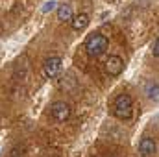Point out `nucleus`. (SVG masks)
<instances>
[{
    "label": "nucleus",
    "mask_w": 159,
    "mask_h": 157,
    "mask_svg": "<svg viewBox=\"0 0 159 157\" xmlns=\"http://www.w3.org/2000/svg\"><path fill=\"white\" fill-rule=\"evenodd\" d=\"M50 113H52V117L54 120H57V122H65V120H69L70 117V113H72V109H70V105L67 104V102H54L52 105H50Z\"/></svg>",
    "instance_id": "7ed1b4c3"
},
{
    "label": "nucleus",
    "mask_w": 159,
    "mask_h": 157,
    "mask_svg": "<svg viewBox=\"0 0 159 157\" xmlns=\"http://www.w3.org/2000/svg\"><path fill=\"white\" fill-rule=\"evenodd\" d=\"M70 24H72V30H74V32H83V30L87 28V24H89V17H87L85 13H80V15H76V17L70 20Z\"/></svg>",
    "instance_id": "0eeeda50"
},
{
    "label": "nucleus",
    "mask_w": 159,
    "mask_h": 157,
    "mask_svg": "<svg viewBox=\"0 0 159 157\" xmlns=\"http://www.w3.org/2000/svg\"><path fill=\"white\" fill-rule=\"evenodd\" d=\"M113 115L117 118H120V120L131 118V115H133V100H131L129 94L122 92V94H119L115 98V102H113Z\"/></svg>",
    "instance_id": "f03ea898"
},
{
    "label": "nucleus",
    "mask_w": 159,
    "mask_h": 157,
    "mask_svg": "<svg viewBox=\"0 0 159 157\" xmlns=\"http://www.w3.org/2000/svg\"><path fill=\"white\" fill-rule=\"evenodd\" d=\"M157 146H156V141L152 137H143L141 142H139V154L143 157H150L156 154Z\"/></svg>",
    "instance_id": "423d86ee"
},
{
    "label": "nucleus",
    "mask_w": 159,
    "mask_h": 157,
    "mask_svg": "<svg viewBox=\"0 0 159 157\" xmlns=\"http://www.w3.org/2000/svg\"><path fill=\"white\" fill-rule=\"evenodd\" d=\"M152 54H154V57H157V59H159V37L156 39L154 46H152Z\"/></svg>",
    "instance_id": "f8f14e48"
},
{
    "label": "nucleus",
    "mask_w": 159,
    "mask_h": 157,
    "mask_svg": "<svg viewBox=\"0 0 159 157\" xmlns=\"http://www.w3.org/2000/svg\"><path fill=\"white\" fill-rule=\"evenodd\" d=\"M57 19L63 20V22H70V20L74 19V15H72V7H70L69 4H61V6H57Z\"/></svg>",
    "instance_id": "1a4fd4ad"
},
{
    "label": "nucleus",
    "mask_w": 159,
    "mask_h": 157,
    "mask_svg": "<svg viewBox=\"0 0 159 157\" xmlns=\"http://www.w3.org/2000/svg\"><path fill=\"white\" fill-rule=\"evenodd\" d=\"M107 46H109V39L102 34H91L83 43V48L89 57H100L107 50Z\"/></svg>",
    "instance_id": "f257e3e1"
},
{
    "label": "nucleus",
    "mask_w": 159,
    "mask_h": 157,
    "mask_svg": "<svg viewBox=\"0 0 159 157\" xmlns=\"http://www.w3.org/2000/svg\"><path fill=\"white\" fill-rule=\"evenodd\" d=\"M144 94L148 96V100L159 102V83L157 81H148L144 87Z\"/></svg>",
    "instance_id": "6e6552de"
},
{
    "label": "nucleus",
    "mask_w": 159,
    "mask_h": 157,
    "mask_svg": "<svg viewBox=\"0 0 159 157\" xmlns=\"http://www.w3.org/2000/svg\"><path fill=\"white\" fill-rule=\"evenodd\" d=\"M22 152H24V146H20V144H17L13 150H11V154L9 157H22Z\"/></svg>",
    "instance_id": "9b49d317"
},
{
    "label": "nucleus",
    "mask_w": 159,
    "mask_h": 157,
    "mask_svg": "<svg viewBox=\"0 0 159 157\" xmlns=\"http://www.w3.org/2000/svg\"><path fill=\"white\" fill-rule=\"evenodd\" d=\"M56 7H57V2H56V0H48V2H44V6L41 7V11H43V13H50V11L56 9Z\"/></svg>",
    "instance_id": "9d476101"
},
{
    "label": "nucleus",
    "mask_w": 159,
    "mask_h": 157,
    "mask_svg": "<svg viewBox=\"0 0 159 157\" xmlns=\"http://www.w3.org/2000/svg\"><path fill=\"white\" fill-rule=\"evenodd\" d=\"M124 70V59L120 56H109L106 61V72L109 76H119Z\"/></svg>",
    "instance_id": "39448f33"
},
{
    "label": "nucleus",
    "mask_w": 159,
    "mask_h": 157,
    "mask_svg": "<svg viewBox=\"0 0 159 157\" xmlns=\"http://www.w3.org/2000/svg\"><path fill=\"white\" fill-rule=\"evenodd\" d=\"M61 57L59 56H50L46 61H44V65H43V74L46 76V78H56L59 72H61Z\"/></svg>",
    "instance_id": "20e7f679"
}]
</instances>
